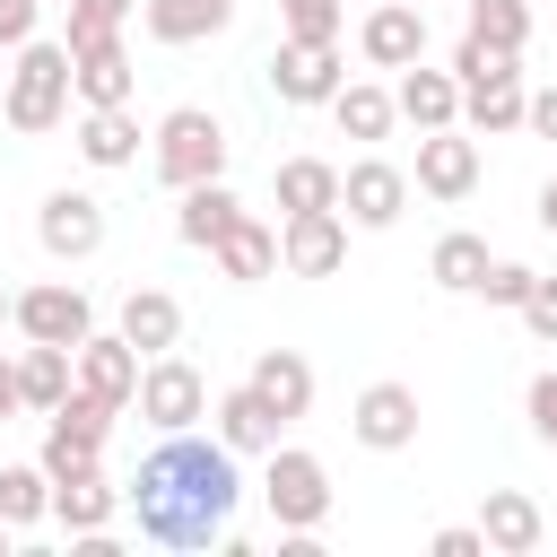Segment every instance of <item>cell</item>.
Returning a JSON list of instances; mask_svg holds the SVG:
<instances>
[{"instance_id": "obj_9", "label": "cell", "mask_w": 557, "mask_h": 557, "mask_svg": "<svg viewBox=\"0 0 557 557\" xmlns=\"http://www.w3.org/2000/svg\"><path fill=\"white\" fill-rule=\"evenodd\" d=\"M35 244H44L52 261H87V252L104 244V200H96V191H52V200L35 209Z\"/></svg>"}, {"instance_id": "obj_32", "label": "cell", "mask_w": 557, "mask_h": 557, "mask_svg": "<svg viewBox=\"0 0 557 557\" xmlns=\"http://www.w3.org/2000/svg\"><path fill=\"white\" fill-rule=\"evenodd\" d=\"M470 35L522 52V44H531V0H470Z\"/></svg>"}, {"instance_id": "obj_29", "label": "cell", "mask_w": 557, "mask_h": 557, "mask_svg": "<svg viewBox=\"0 0 557 557\" xmlns=\"http://www.w3.org/2000/svg\"><path fill=\"white\" fill-rule=\"evenodd\" d=\"M426 278H435L444 296H479V278H487V244H479V235H444V244L426 252Z\"/></svg>"}, {"instance_id": "obj_46", "label": "cell", "mask_w": 557, "mask_h": 557, "mask_svg": "<svg viewBox=\"0 0 557 557\" xmlns=\"http://www.w3.org/2000/svg\"><path fill=\"white\" fill-rule=\"evenodd\" d=\"M0 322H9V296H0Z\"/></svg>"}, {"instance_id": "obj_23", "label": "cell", "mask_w": 557, "mask_h": 557, "mask_svg": "<svg viewBox=\"0 0 557 557\" xmlns=\"http://www.w3.org/2000/svg\"><path fill=\"white\" fill-rule=\"evenodd\" d=\"M226 17H235V0H148V9H139V26H148L157 44H200V35H226Z\"/></svg>"}, {"instance_id": "obj_33", "label": "cell", "mask_w": 557, "mask_h": 557, "mask_svg": "<svg viewBox=\"0 0 557 557\" xmlns=\"http://www.w3.org/2000/svg\"><path fill=\"white\" fill-rule=\"evenodd\" d=\"M96 453H104L96 435H70V426H44V453H35V461H44V479H70V470H96Z\"/></svg>"}, {"instance_id": "obj_43", "label": "cell", "mask_w": 557, "mask_h": 557, "mask_svg": "<svg viewBox=\"0 0 557 557\" xmlns=\"http://www.w3.org/2000/svg\"><path fill=\"white\" fill-rule=\"evenodd\" d=\"M26 409V392H17V366H0V418H17Z\"/></svg>"}, {"instance_id": "obj_5", "label": "cell", "mask_w": 557, "mask_h": 557, "mask_svg": "<svg viewBox=\"0 0 557 557\" xmlns=\"http://www.w3.org/2000/svg\"><path fill=\"white\" fill-rule=\"evenodd\" d=\"M139 418H148L157 435L200 426V418H209V383H200V366H183L174 348H165V357H148V366H139Z\"/></svg>"}, {"instance_id": "obj_21", "label": "cell", "mask_w": 557, "mask_h": 557, "mask_svg": "<svg viewBox=\"0 0 557 557\" xmlns=\"http://www.w3.org/2000/svg\"><path fill=\"white\" fill-rule=\"evenodd\" d=\"M235 218H244V200H235V191L209 174V183H191V191H183V209H174V235H183L191 252H209V244H218Z\"/></svg>"}, {"instance_id": "obj_47", "label": "cell", "mask_w": 557, "mask_h": 557, "mask_svg": "<svg viewBox=\"0 0 557 557\" xmlns=\"http://www.w3.org/2000/svg\"><path fill=\"white\" fill-rule=\"evenodd\" d=\"M0 87H9V70H0Z\"/></svg>"}, {"instance_id": "obj_30", "label": "cell", "mask_w": 557, "mask_h": 557, "mask_svg": "<svg viewBox=\"0 0 557 557\" xmlns=\"http://www.w3.org/2000/svg\"><path fill=\"white\" fill-rule=\"evenodd\" d=\"M331 113H339V131H348V139H383V131H392V87H366V78H339V96H331Z\"/></svg>"}, {"instance_id": "obj_12", "label": "cell", "mask_w": 557, "mask_h": 557, "mask_svg": "<svg viewBox=\"0 0 557 557\" xmlns=\"http://www.w3.org/2000/svg\"><path fill=\"white\" fill-rule=\"evenodd\" d=\"M400 209H409V174H400V165L357 157V165L339 174V218H348V226H392Z\"/></svg>"}, {"instance_id": "obj_27", "label": "cell", "mask_w": 557, "mask_h": 557, "mask_svg": "<svg viewBox=\"0 0 557 557\" xmlns=\"http://www.w3.org/2000/svg\"><path fill=\"white\" fill-rule=\"evenodd\" d=\"M52 513H61V531H104L113 522V487H104V470H70V479H52Z\"/></svg>"}, {"instance_id": "obj_26", "label": "cell", "mask_w": 557, "mask_h": 557, "mask_svg": "<svg viewBox=\"0 0 557 557\" xmlns=\"http://www.w3.org/2000/svg\"><path fill=\"white\" fill-rule=\"evenodd\" d=\"M461 122L470 131H522V70H505V78H470L461 87Z\"/></svg>"}, {"instance_id": "obj_22", "label": "cell", "mask_w": 557, "mask_h": 557, "mask_svg": "<svg viewBox=\"0 0 557 557\" xmlns=\"http://www.w3.org/2000/svg\"><path fill=\"white\" fill-rule=\"evenodd\" d=\"M78 383V348H52V339H26V357H17V392H26V409H61V392Z\"/></svg>"}, {"instance_id": "obj_10", "label": "cell", "mask_w": 557, "mask_h": 557, "mask_svg": "<svg viewBox=\"0 0 557 557\" xmlns=\"http://www.w3.org/2000/svg\"><path fill=\"white\" fill-rule=\"evenodd\" d=\"M278 261H287L296 278H331V270L348 261V218H339V209H296V218L278 226Z\"/></svg>"}, {"instance_id": "obj_18", "label": "cell", "mask_w": 557, "mask_h": 557, "mask_svg": "<svg viewBox=\"0 0 557 557\" xmlns=\"http://www.w3.org/2000/svg\"><path fill=\"white\" fill-rule=\"evenodd\" d=\"M479 540H487L496 557H531V548H540V505H531L522 487H487V505H479Z\"/></svg>"}, {"instance_id": "obj_42", "label": "cell", "mask_w": 557, "mask_h": 557, "mask_svg": "<svg viewBox=\"0 0 557 557\" xmlns=\"http://www.w3.org/2000/svg\"><path fill=\"white\" fill-rule=\"evenodd\" d=\"M522 122H531L540 139H557V87H540V96H522Z\"/></svg>"}, {"instance_id": "obj_19", "label": "cell", "mask_w": 557, "mask_h": 557, "mask_svg": "<svg viewBox=\"0 0 557 557\" xmlns=\"http://www.w3.org/2000/svg\"><path fill=\"white\" fill-rule=\"evenodd\" d=\"M122 339H131L139 357H165V348L183 339V305H174L165 287H131V296H122Z\"/></svg>"}, {"instance_id": "obj_41", "label": "cell", "mask_w": 557, "mask_h": 557, "mask_svg": "<svg viewBox=\"0 0 557 557\" xmlns=\"http://www.w3.org/2000/svg\"><path fill=\"white\" fill-rule=\"evenodd\" d=\"M426 548H435V557H479V548H487V540H479V531H470V522H453V531H435V540H426Z\"/></svg>"}, {"instance_id": "obj_13", "label": "cell", "mask_w": 557, "mask_h": 557, "mask_svg": "<svg viewBox=\"0 0 557 557\" xmlns=\"http://www.w3.org/2000/svg\"><path fill=\"white\" fill-rule=\"evenodd\" d=\"M470 183H479V139H470L461 122L426 131V139H418V191H435V200H461Z\"/></svg>"}, {"instance_id": "obj_20", "label": "cell", "mask_w": 557, "mask_h": 557, "mask_svg": "<svg viewBox=\"0 0 557 557\" xmlns=\"http://www.w3.org/2000/svg\"><path fill=\"white\" fill-rule=\"evenodd\" d=\"M244 383H252V392H261L278 418H305V409H313V366H305L296 348H261Z\"/></svg>"}, {"instance_id": "obj_39", "label": "cell", "mask_w": 557, "mask_h": 557, "mask_svg": "<svg viewBox=\"0 0 557 557\" xmlns=\"http://www.w3.org/2000/svg\"><path fill=\"white\" fill-rule=\"evenodd\" d=\"M522 409H531V435H540V444H557V374H531Z\"/></svg>"}, {"instance_id": "obj_3", "label": "cell", "mask_w": 557, "mask_h": 557, "mask_svg": "<svg viewBox=\"0 0 557 557\" xmlns=\"http://www.w3.org/2000/svg\"><path fill=\"white\" fill-rule=\"evenodd\" d=\"M261 505L287 540H313L322 513H331V470L305 453V444H270V479H261Z\"/></svg>"}, {"instance_id": "obj_40", "label": "cell", "mask_w": 557, "mask_h": 557, "mask_svg": "<svg viewBox=\"0 0 557 557\" xmlns=\"http://www.w3.org/2000/svg\"><path fill=\"white\" fill-rule=\"evenodd\" d=\"M26 35H35V0H0V44L17 52Z\"/></svg>"}, {"instance_id": "obj_14", "label": "cell", "mask_w": 557, "mask_h": 557, "mask_svg": "<svg viewBox=\"0 0 557 557\" xmlns=\"http://www.w3.org/2000/svg\"><path fill=\"white\" fill-rule=\"evenodd\" d=\"M131 87H139V70H131L122 35H96V44L70 52V96H87V104H131Z\"/></svg>"}, {"instance_id": "obj_25", "label": "cell", "mask_w": 557, "mask_h": 557, "mask_svg": "<svg viewBox=\"0 0 557 557\" xmlns=\"http://www.w3.org/2000/svg\"><path fill=\"white\" fill-rule=\"evenodd\" d=\"M209 252H218V270H226L235 287H252V278H270V270H278V235H270L261 218H235Z\"/></svg>"}, {"instance_id": "obj_45", "label": "cell", "mask_w": 557, "mask_h": 557, "mask_svg": "<svg viewBox=\"0 0 557 557\" xmlns=\"http://www.w3.org/2000/svg\"><path fill=\"white\" fill-rule=\"evenodd\" d=\"M9 531H17V522H9V513H0V557H9Z\"/></svg>"}, {"instance_id": "obj_35", "label": "cell", "mask_w": 557, "mask_h": 557, "mask_svg": "<svg viewBox=\"0 0 557 557\" xmlns=\"http://www.w3.org/2000/svg\"><path fill=\"white\" fill-rule=\"evenodd\" d=\"M296 44H339V0H278Z\"/></svg>"}, {"instance_id": "obj_8", "label": "cell", "mask_w": 557, "mask_h": 557, "mask_svg": "<svg viewBox=\"0 0 557 557\" xmlns=\"http://www.w3.org/2000/svg\"><path fill=\"white\" fill-rule=\"evenodd\" d=\"M339 78H348V70H339V44H296V35H287V44L270 52V87H278V104H331Z\"/></svg>"}, {"instance_id": "obj_17", "label": "cell", "mask_w": 557, "mask_h": 557, "mask_svg": "<svg viewBox=\"0 0 557 557\" xmlns=\"http://www.w3.org/2000/svg\"><path fill=\"white\" fill-rule=\"evenodd\" d=\"M209 418H218V444H226V453H270V444H278V426H287L252 383L218 392V409H209Z\"/></svg>"}, {"instance_id": "obj_1", "label": "cell", "mask_w": 557, "mask_h": 557, "mask_svg": "<svg viewBox=\"0 0 557 557\" xmlns=\"http://www.w3.org/2000/svg\"><path fill=\"white\" fill-rule=\"evenodd\" d=\"M235 496H244L235 453L226 444H200L191 426L165 435L131 470V513H139V540H157V548H209V540H226Z\"/></svg>"}, {"instance_id": "obj_34", "label": "cell", "mask_w": 557, "mask_h": 557, "mask_svg": "<svg viewBox=\"0 0 557 557\" xmlns=\"http://www.w3.org/2000/svg\"><path fill=\"white\" fill-rule=\"evenodd\" d=\"M131 9H139V0H70V35H61V44L78 52V44H96V35H122Z\"/></svg>"}, {"instance_id": "obj_15", "label": "cell", "mask_w": 557, "mask_h": 557, "mask_svg": "<svg viewBox=\"0 0 557 557\" xmlns=\"http://www.w3.org/2000/svg\"><path fill=\"white\" fill-rule=\"evenodd\" d=\"M78 383H87L96 400L131 409V400H139V348H131L122 331H113V339H104V331H87V339H78Z\"/></svg>"}, {"instance_id": "obj_6", "label": "cell", "mask_w": 557, "mask_h": 557, "mask_svg": "<svg viewBox=\"0 0 557 557\" xmlns=\"http://www.w3.org/2000/svg\"><path fill=\"white\" fill-rule=\"evenodd\" d=\"M9 322H17L26 339H52V348H78V339L96 331V313H87V296H78L70 278H44V287L9 296Z\"/></svg>"}, {"instance_id": "obj_37", "label": "cell", "mask_w": 557, "mask_h": 557, "mask_svg": "<svg viewBox=\"0 0 557 557\" xmlns=\"http://www.w3.org/2000/svg\"><path fill=\"white\" fill-rule=\"evenodd\" d=\"M531 278H540V270H522V261H487L479 296H487V305H522V296H531Z\"/></svg>"}, {"instance_id": "obj_11", "label": "cell", "mask_w": 557, "mask_h": 557, "mask_svg": "<svg viewBox=\"0 0 557 557\" xmlns=\"http://www.w3.org/2000/svg\"><path fill=\"white\" fill-rule=\"evenodd\" d=\"M357 52H366L374 70H409V61L426 52V9H418V0H374L366 26H357Z\"/></svg>"}, {"instance_id": "obj_24", "label": "cell", "mask_w": 557, "mask_h": 557, "mask_svg": "<svg viewBox=\"0 0 557 557\" xmlns=\"http://www.w3.org/2000/svg\"><path fill=\"white\" fill-rule=\"evenodd\" d=\"M78 157L87 165H131L139 157V122H131V104H87V122H78Z\"/></svg>"}, {"instance_id": "obj_7", "label": "cell", "mask_w": 557, "mask_h": 557, "mask_svg": "<svg viewBox=\"0 0 557 557\" xmlns=\"http://www.w3.org/2000/svg\"><path fill=\"white\" fill-rule=\"evenodd\" d=\"M348 435L366 453H409L418 444V392L409 383H366L357 409H348Z\"/></svg>"}, {"instance_id": "obj_16", "label": "cell", "mask_w": 557, "mask_h": 557, "mask_svg": "<svg viewBox=\"0 0 557 557\" xmlns=\"http://www.w3.org/2000/svg\"><path fill=\"white\" fill-rule=\"evenodd\" d=\"M392 113L400 122H418V131H444V122H461V78L453 70H400V87H392Z\"/></svg>"}, {"instance_id": "obj_4", "label": "cell", "mask_w": 557, "mask_h": 557, "mask_svg": "<svg viewBox=\"0 0 557 557\" xmlns=\"http://www.w3.org/2000/svg\"><path fill=\"white\" fill-rule=\"evenodd\" d=\"M157 174H165L174 191H191V183L226 174V131H218V113H200V104H174V113L157 122Z\"/></svg>"}, {"instance_id": "obj_31", "label": "cell", "mask_w": 557, "mask_h": 557, "mask_svg": "<svg viewBox=\"0 0 557 557\" xmlns=\"http://www.w3.org/2000/svg\"><path fill=\"white\" fill-rule=\"evenodd\" d=\"M0 513H9L17 531L52 513V479H44V461H17V470H0Z\"/></svg>"}, {"instance_id": "obj_44", "label": "cell", "mask_w": 557, "mask_h": 557, "mask_svg": "<svg viewBox=\"0 0 557 557\" xmlns=\"http://www.w3.org/2000/svg\"><path fill=\"white\" fill-rule=\"evenodd\" d=\"M540 226H548V235H557V174H548V183H540Z\"/></svg>"}, {"instance_id": "obj_28", "label": "cell", "mask_w": 557, "mask_h": 557, "mask_svg": "<svg viewBox=\"0 0 557 557\" xmlns=\"http://www.w3.org/2000/svg\"><path fill=\"white\" fill-rule=\"evenodd\" d=\"M270 191H278L287 218H296V209H339V165H322V157H287V165L270 174Z\"/></svg>"}, {"instance_id": "obj_38", "label": "cell", "mask_w": 557, "mask_h": 557, "mask_svg": "<svg viewBox=\"0 0 557 557\" xmlns=\"http://www.w3.org/2000/svg\"><path fill=\"white\" fill-rule=\"evenodd\" d=\"M513 313L531 322V339H548V348H557V278H531V296H522Z\"/></svg>"}, {"instance_id": "obj_2", "label": "cell", "mask_w": 557, "mask_h": 557, "mask_svg": "<svg viewBox=\"0 0 557 557\" xmlns=\"http://www.w3.org/2000/svg\"><path fill=\"white\" fill-rule=\"evenodd\" d=\"M70 113V44H17V70H9V87H0V122L9 131H52Z\"/></svg>"}, {"instance_id": "obj_36", "label": "cell", "mask_w": 557, "mask_h": 557, "mask_svg": "<svg viewBox=\"0 0 557 557\" xmlns=\"http://www.w3.org/2000/svg\"><path fill=\"white\" fill-rule=\"evenodd\" d=\"M513 70V52L505 44H479V35H461V52H453V78L470 87V78H505Z\"/></svg>"}]
</instances>
